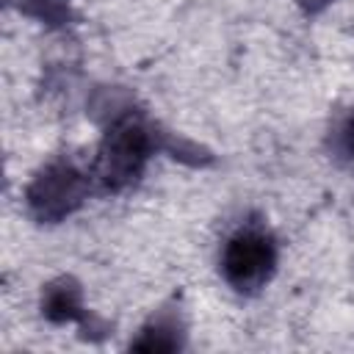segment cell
<instances>
[{
  "mask_svg": "<svg viewBox=\"0 0 354 354\" xmlns=\"http://www.w3.org/2000/svg\"><path fill=\"white\" fill-rule=\"evenodd\" d=\"M271 266H274L271 241L266 235H260V232H252V230L235 235L230 241L227 252H224V274L241 290L263 285L268 271H271Z\"/></svg>",
  "mask_w": 354,
  "mask_h": 354,
  "instance_id": "1",
  "label": "cell"
}]
</instances>
